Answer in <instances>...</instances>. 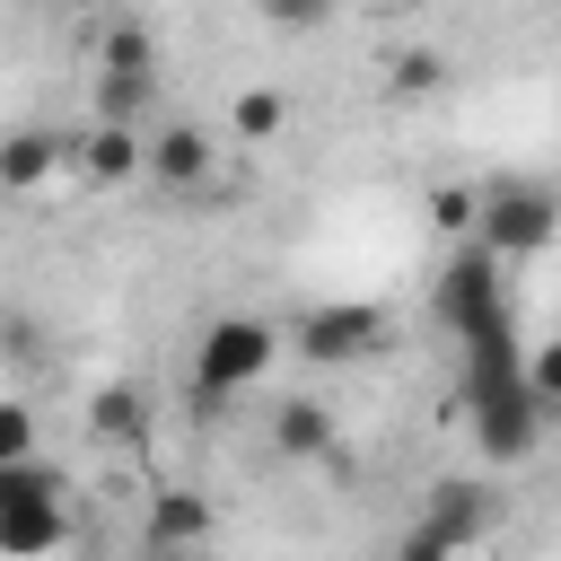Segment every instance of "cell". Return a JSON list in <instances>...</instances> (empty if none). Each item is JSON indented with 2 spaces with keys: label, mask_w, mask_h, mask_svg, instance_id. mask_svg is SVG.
Wrapping results in <instances>:
<instances>
[{
  "label": "cell",
  "mask_w": 561,
  "mask_h": 561,
  "mask_svg": "<svg viewBox=\"0 0 561 561\" xmlns=\"http://www.w3.org/2000/svg\"><path fill=\"white\" fill-rule=\"evenodd\" d=\"M465 403H473V438L491 465H526L535 438H543V403L526 386V351H517V324H482L465 333Z\"/></svg>",
  "instance_id": "1"
},
{
  "label": "cell",
  "mask_w": 561,
  "mask_h": 561,
  "mask_svg": "<svg viewBox=\"0 0 561 561\" xmlns=\"http://www.w3.org/2000/svg\"><path fill=\"white\" fill-rule=\"evenodd\" d=\"M473 237L500 254V263H526L561 237V184H535V175H491L482 184V210H473Z\"/></svg>",
  "instance_id": "2"
},
{
  "label": "cell",
  "mask_w": 561,
  "mask_h": 561,
  "mask_svg": "<svg viewBox=\"0 0 561 561\" xmlns=\"http://www.w3.org/2000/svg\"><path fill=\"white\" fill-rule=\"evenodd\" d=\"M272 359H280V333H272L263 316H210V324H202V342H193L202 403H219V394H245V386H254Z\"/></svg>",
  "instance_id": "3"
},
{
  "label": "cell",
  "mask_w": 561,
  "mask_h": 561,
  "mask_svg": "<svg viewBox=\"0 0 561 561\" xmlns=\"http://www.w3.org/2000/svg\"><path fill=\"white\" fill-rule=\"evenodd\" d=\"M508 263L482 245V237H465L456 254H447V272H438V324L465 342V333H482V324H508V280H500Z\"/></svg>",
  "instance_id": "4"
},
{
  "label": "cell",
  "mask_w": 561,
  "mask_h": 561,
  "mask_svg": "<svg viewBox=\"0 0 561 561\" xmlns=\"http://www.w3.org/2000/svg\"><path fill=\"white\" fill-rule=\"evenodd\" d=\"M377 342H386V316H377L368 298H324V307H307V316L289 324V351L316 359V368H351V359H368Z\"/></svg>",
  "instance_id": "5"
},
{
  "label": "cell",
  "mask_w": 561,
  "mask_h": 561,
  "mask_svg": "<svg viewBox=\"0 0 561 561\" xmlns=\"http://www.w3.org/2000/svg\"><path fill=\"white\" fill-rule=\"evenodd\" d=\"M491 526H500V500H491L482 482H438V491H430V517L403 535V552H412V561H438V552L482 543Z\"/></svg>",
  "instance_id": "6"
},
{
  "label": "cell",
  "mask_w": 561,
  "mask_h": 561,
  "mask_svg": "<svg viewBox=\"0 0 561 561\" xmlns=\"http://www.w3.org/2000/svg\"><path fill=\"white\" fill-rule=\"evenodd\" d=\"M61 167H79V140L53 131V123H18V131L0 140V193H35V184H53Z\"/></svg>",
  "instance_id": "7"
},
{
  "label": "cell",
  "mask_w": 561,
  "mask_h": 561,
  "mask_svg": "<svg viewBox=\"0 0 561 561\" xmlns=\"http://www.w3.org/2000/svg\"><path fill=\"white\" fill-rule=\"evenodd\" d=\"M149 175H158L167 193H202V184L219 175V140H210L202 123H158V131H149Z\"/></svg>",
  "instance_id": "8"
},
{
  "label": "cell",
  "mask_w": 561,
  "mask_h": 561,
  "mask_svg": "<svg viewBox=\"0 0 561 561\" xmlns=\"http://www.w3.org/2000/svg\"><path fill=\"white\" fill-rule=\"evenodd\" d=\"M79 175H88V184H131V175H149V131L96 114V123L79 131Z\"/></svg>",
  "instance_id": "9"
},
{
  "label": "cell",
  "mask_w": 561,
  "mask_h": 561,
  "mask_svg": "<svg viewBox=\"0 0 561 561\" xmlns=\"http://www.w3.org/2000/svg\"><path fill=\"white\" fill-rule=\"evenodd\" d=\"M70 543V508H61V491H44V500H9L0 508V561H35V552H61Z\"/></svg>",
  "instance_id": "10"
},
{
  "label": "cell",
  "mask_w": 561,
  "mask_h": 561,
  "mask_svg": "<svg viewBox=\"0 0 561 561\" xmlns=\"http://www.w3.org/2000/svg\"><path fill=\"white\" fill-rule=\"evenodd\" d=\"M184 543H210V500L158 491V508L140 517V552H184Z\"/></svg>",
  "instance_id": "11"
},
{
  "label": "cell",
  "mask_w": 561,
  "mask_h": 561,
  "mask_svg": "<svg viewBox=\"0 0 561 561\" xmlns=\"http://www.w3.org/2000/svg\"><path fill=\"white\" fill-rule=\"evenodd\" d=\"M88 430H96L105 447H140V438H149V394H140V386H96V394H88Z\"/></svg>",
  "instance_id": "12"
},
{
  "label": "cell",
  "mask_w": 561,
  "mask_h": 561,
  "mask_svg": "<svg viewBox=\"0 0 561 561\" xmlns=\"http://www.w3.org/2000/svg\"><path fill=\"white\" fill-rule=\"evenodd\" d=\"M272 447H280V456H333V412H324L316 394H280Z\"/></svg>",
  "instance_id": "13"
},
{
  "label": "cell",
  "mask_w": 561,
  "mask_h": 561,
  "mask_svg": "<svg viewBox=\"0 0 561 561\" xmlns=\"http://www.w3.org/2000/svg\"><path fill=\"white\" fill-rule=\"evenodd\" d=\"M96 61H105V70H123V79H158V35H149L140 18H114V26H105V44H96Z\"/></svg>",
  "instance_id": "14"
},
{
  "label": "cell",
  "mask_w": 561,
  "mask_h": 561,
  "mask_svg": "<svg viewBox=\"0 0 561 561\" xmlns=\"http://www.w3.org/2000/svg\"><path fill=\"white\" fill-rule=\"evenodd\" d=\"M280 123H289V96H280V88H245V96L228 105V131H237V140H280Z\"/></svg>",
  "instance_id": "15"
},
{
  "label": "cell",
  "mask_w": 561,
  "mask_h": 561,
  "mask_svg": "<svg viewBox=\"0 0 561 561\" xmlns=\"http://www.w3.org/2000/svg\"><path fill=\"white\" fill-rule=\"evenodd\" d=\"M158 96V79H123V70H96V114L105 123H140Z\"/></svg>",
  "instance_id": "16"
},
{
  "label": "cell",
  "mask_w": 561,
  "mask_h": 561,
  "mask_svg": "<svg viewBox=\"0 0 561 561\" xmlns=\"http://www.w3.org/2000/svg\"><path fill=\"white\" fill-rule=\"evenodd\" d=\"M0 359H9V368H35V359H44V324H35L26 307H0Z\"/></svg>",
  "instance_id": "17"
},
{
  "label": "cell",
  "mask_w": 561,
  "mask_h": 561,
  "mask_svg": "<svg viewBox=\"0 0 561 561\" xmlns=\"http://www.w3.org/2000/svg\"><path fill=\"white\" fill-rule=\"evenodd\" d=\"M473 210H482V193H465V184H438L430 193V228L438 237H473Z\"/></svg>",
  "instance_id": "18"
},
{
  "label": "cell",
  "mask_w": 561,
  "mask_h": 561,
  "mask_svg": "<svg viewBox=\"0 0 561 561\" xmlns=\"http://www.w3.org/2000/svg\"><path fill=\"white\" fill-rule=\"evenodd\" d=\"M526 386H535V403H543V421H552V412H561V342L526 351Z\"/></svg>",
  "instance_id": "19"
},
{
  "label": "cell",
  "mask_w": 561,
  "mask_h": 561,
  "mask_svg": "<svg viewBox=\"0 0 561 561\" xmlns=\"http://www.w3.org/2000/svg\"><path fill=\"white\" fill-rule=\"evenodd\" d=\"M438 79H447V61H438V53H403V61H394V96H430Z\"/></svg>",
  "instance_id": "20"
},
{
  "label": "cell",
  "mask_w": 561,
  "mask_h": 561,
  "mask_svg": "<svg viewBox=\"0 0 561 561\" xmlns=\"http://www.w3.org/2000/svg\"><path fill=\"white\" fill-rule=\"evenodd\" d=\"M0 456H35V412L18 394H0Z\"/></svg>",
  "instance_id": "21"
},
{
  "label": "cell",
  "mask_w": 561,
  "mask_h": 561,
  "mask_svg": "<svg viewBox=\"0 0 561 561\" xmlns=\"http://www.w3.org/2000/svg\"><path fill=\"white\" fill-rule=\"evenodd\" d=\"M254 9H263L272 26H324V9H333V0H254Z\"/></svg>",
  "instance_id": "22"
},
{
  "label": "cell",
  "mask_w": 561,
  "mask_h": 561,
  "mask_svg": "<svg viewBox=\"0 0 561 561\" xmlns=\"http://www.w3.org/2000/svg\"><path fill=\"white\" fill-rule=\"evenodd\" d=\"M9 9H53V0H9Z\"/></svg>",
  "instance_id": "23"
},
{
  "label": "cell",
  "mask_w": 561,
  "mask_h": 561,
  "mask_svg": "<svg viewBox=\"0 0 561 561\" xmlns=\"http://www.w3.org/2000/svg\"><path fill=\"white\" fill-rule=\"evenodd\" d=\"M377 9H412V0H377Z\"/></svg>",
  "instance_id": "24"
}]
</instances>
